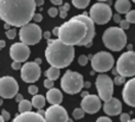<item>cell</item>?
Segmentation results:
<instances>
[{"label":"cell","mask_w":135,"mask_h":122,"mask_svg":"<svg viewBox=\"0 0 135 122\" xmlns=\"http://www.w3.org/2000/svg\"><path fill=\"white\" fill-rule=\"evenodd\" d=\"M20 68H21V62L14 61L13 63H12V69H13V70H19Z\"/></svg>","instance_id":"8d00e7d4"},{"label":"cell","mask_w":135,"mask_h":122,"mask_svg":"<svg viewBox=\"0 0 135 122\" xmlns=\"http://www.w3.org/2000/svg\"><path fill=\"white\" fill-rule=\"evenodd\" d=\"M43 37L42 28L36 23H27L23 25L19 31V38L21 43L26 45H36L40 42Z\"/></svg>","instance_id":"8992f818"},{"label":"cell","mask_w":135,"mask_h":122,"mask_svg":"<svg viewBox=\"0 0 135 122\" xmlns=\"http://www.w3.org/2000/svg\"><path fill=\"white\" fill-rule=\"evenodd\" d=\"M96 88L98 90V97L102 101H108L110 97H113L114 92V82L108 75L101 74L96 78Z\"/></svg>","instance_id":"30bf717a"},{"label":"cell","mask_w":135,"mask_h":122,"mask_svg":"<svg viewBox=\"0 0 135 122\" xmlns=\"http://www.w3.org/2000/svg\"><path fill=\"white\" fill-rule=\"evenodd\" d=\"M35 63H37V64H38V65H40V63H42V59H40V58H36Z\"/></svg>","instance_id":"681fc988"},{"label":"cell","mask_w":135,"mask_h":122,"mask_svg":"<svg viewBox=\"0 0 135 122\" xmlns=\"http://www.w3.org/2000/svg\"><path fill=\"white\" fill-rule=\"evenodd\" d=\"M103 110L105 111V114L109 116H116L119 114H121L122 110V104L115 97H110L108 101L104 102V106H103Z\"/></svg>","instance_id":"ac0fdd59"},{"label":"cell","mask_w":135,"mask_h":122,"mask_svg":"<svg viewBox=\"0 0 135 122\" xmlns=\"http://www.w3.org/2000/svg\"><path fill=\"white\" fill-rule=\"evenodd\" d=\"M96 122H113V121L110 120L109 118H107V116H101V118L97 119V121Z\"/></svg>","instance_id":"f35d334b"},{"label":"cell","mask_w":135,"mask_h":122,"mask_svg":"<svg viewBox=\"0 0 135 122\" xmlns=\"http://www.w3.org/2000/svg\"><path fill=\"white\" fill-rule=\"evenodd\" d=\"M38 114H39V115H42V116H44V113L45 111H43V110H40V109H38V111H37Z\"/></svg>","instance_id":"816d5d0a"},{"label":"cell","mask_w":135,"mask_h":122,"mask_svg":"<svg viewBox=\"0 0 135 122\" xmlns=\"http://www.w3.org/2000/svg\"><path fill=\"white\" fill-rule=\"evenodd\" d=\"M21 80L26 83H33L36 81L39 80L40 75H42V70H40V65H38L35 62H27L24 65H21Z\"/></svg>","instance_id":"8fae6325"},{"label":"cell","mask_w":135,"mask_h":122,"mask_svg":"<svg viewBox=\"0 0 135 122\" xmlns=\"http://www.w3.org/2000/svg\"><path fill=\"white\" fill-rule=\"evenodd\" d=\"M116 72L123 77H134L135 75V53L134 51L124 52L120 56L116 63Z\"/></svg>","instance_id":"52a82bcc"},{"label":"cell","mask_w":135,"mask_h":122,"mask_svg":"<svg viewBox=\"0 0 135 122\" xmlns=\"http://www.w3.org/2000/svg\"><path fill=\"white\" fill-rule=\"evenodd\" d=\"M103 44L112 51H121L127 45V36L120 27H109L103 33Z\"/></svg>","instance_id":"277c9868"},{"label":"cell","mask_w":135,"mask_h":122,"mask_svg":"<svg viewBox=\"0 0 135 122\" xmlns=\"http://www.w3.org/2000/svg\"><path fill=\"white\" fill-rule=\"evenodd\" d=\"M9 56L13 61L17 62H25L30 57V47L24 43H14L9 47Z\"/></svg>","instance_id":"9a60e30c"},{"label":"cell","mask_w":135,"mask_h":122,"mask_svg":"<svg viewBox=\"0 0 135 122\" xmlns=\"http://www.w3.org/2000/svg\"><path fill=\"white\" fill-rule=\"evenodd\" d=\"M113 19H114L115 23H120L121 21V17H120V14H115V16H112Z\"/></svg>","instance_id":"60d3db41"},{"label":"cell","mask_w":135,"mask_h":122,"mask_svg":"<svg viewBox=\"0 0 135 122\" xmlns=\"http://www.w3.org/2000/svg\"><path fill=\"white\" fill-rule=\"evenodd\" d=\"M1 118L4 119V121H7V120H9V118H11V115H9V113H8V111H6V110H2V111H1Z\"/></svg>","instance_id":"74e56055"},{"label":"cell","mask_w":135,"mask_h":122,"mask_svg":"<svg viewBox=\"0 0 135 122\" xmlns=\"http://www.w3.org/2000/svg\"><path fill=\"white\" fill-rule=\"evenodd\" d=\"M113 74H114V75H115V76H116V75H117V72H116V69H113Z\"/></svg>","instance_id":"11a10c76"},{"label":"cell","mask_w":135,"mask_h":122,"mask_svg":"<svg viewBox=\"0 0 135 122\" xmlns=\"http://www.w3.org/2000/svg\"><path fill=\"white\" fill-rule=\"evenodd\" d=\"M33 1H35L36 7H40L44 5V0H33Z\"/></svg>","instance_id":"ab89813d"},{"label":"cell","mask_w":135,"mask_h":122,"mask_svg":"<svg viewBox=\"0 0 135 122\" xmlns=\"http://www.w3.org/2000/svg\"><path fill=\"white\" fill-rule=\"evenodd\" d=\"M83 87L88 89V88H90V83L89 82H83Z\"/></svg>","instance_id":"c3c4849f"},{"label":"cell","mask_w":135,"mask_h":122,"mask_svg":"<svg viewBox=\"0 0 135 122\" xmlns=\"http://www.w3.org/2000/svg\"><path fill=\"white\" fill-rule=\"evenodd\" d=\"M51 2L54 5H56V6H57V5H59V6H61L62 2H63V0H51Z\"/></svg>","instance_id":"f6af8a7d"},{"label":"cell","mask_w":135,"mask_h":122,"mask_svg":"<svg viewBox=\"0 0 135 122\" xmlns=\"http://www.w3.org/2000/svg\"><path fill=\"white\" fill-rule=\"evenodd\" d=\"M32 19H33V21H35V23H40V21L43 20L42 13H35V14H33V17H32Z\"/></svg>","instance_id":"d6a6232c"},{"label":"cell","mask_w":135,"mask_h":122,"mask_svg":"<svg viewBox=\"0 0 135 122\" xmlns=\"http://www.w3.org/2000/svg\"><path fill=\"white\" fill-rule=\"evenodd\" d=\"M19 90V85L13 77L5 76L0 78V96L1 99H12Z\"/></svg>","instance_id":"7c38bea8"},{"label":"cell","mask_w":135,"mask_h":122,"mask_svg":"<svg viewBox=\"0 0 135 122\" xmlns=\"http://www.w3.org/2000/svg\"><path fill=\"white\" fill-rule=\"evenodd\" d=\"M122 97L129 107H135V80L133 77L126 83L122 91Z\"/></svg>","instance_id":"e0dca14e"},{"label":"cell","mask_w":135,"mask_h":122,"mask_svg":"<svg viewBox=\"0 0 135 122\" xmlns=\"http://www.w3.org/2000/svg\"><path fill=\"white\" fill-rule=\"evenodd\" d=\"M126 20L128 21L129 24L135 23V11H133V9H129V11L127 12V13H126Z\"/></svg>","instance_id":"4316f807"},{"label":"cell","mask_w":135,"mask_h":122,"mask_svg":"<svg viewBox=\"0 0 135 122\" xmlns=\"http://www.w3.org/2000/svg\"><path fill=\"white\" fill-rule=\"evenodd\" d=\"M45 102H46V100H45V97H44V96L36 94L35 96H33L31 104H32V107H35L36 109H42L43 107L45 106Z\"/></svg>","instance_id":"7402d4cb"},{"label":"cell","mask_w":135,"mask_h":122,"mask_svg":"<svg viewBox=\"0 0 135 122\" xmlns=\"http://www.w3.org/2000/svg\"><path fill=\"white\" fill-rule=\"evenodd\" d=\"M57 33H58V27H55L54 30H52V33H51V35H55V36H57Z\"/></svg>","instance_id":"7dc6e473"},{"label":"cell","mask_w":135,"mask_h":122,"mask_svg":"<svg viewBox=\"0 0 135 122\" xmlns=\"http://www.w3.org/2000/svg\"><path fill=\"white\" fill-rule=\"evenodd\" d=\"M86 33L85 24L79 19L72 17L69 21H65L58 27L57 37L62 43L68 45H78L84 39Z\"/></svg>","instance_id":"3957f363"},{"label":"cell","mask_w":135,"mask_h":122,"mask_svg":"<svg viewBox=\"0 0 135 122\" xmlns=\"http://www.w3.org/2000/svg\"><path fill=\"white\" fill-rule=\"evenodd\" d=\"M86 95H88V91H83V92H82V96H86Z\"/></svg>","instance_id":"db71d44e"},{"label":"cell","mask_w":135,"mask_h":122,"mask_svg":"<svg viewBox=\"0 0 135 122\" xmlns=\"http://www.w3.org/2000/svg\"><path fill=\"white\" fill-rule=\"evenodd\" d=\"M14 97H16V101H17V102H20L21 100L24 99V97H23V95H21V94H18V92H17V94H16V96H14Z\"/></svg>","instance_id":"7bdbcfd3"},{"label":"cell","mask_w":135,"mask_h":122,"mask_svg":"<svg viewBox=\"0 0 135 122\" xmlns=\"http://www.w3.org/2000/svg\"><path fill=\"white\" fill-rule=\"evenodd\" d=\"M74 57L75 49L72 45L64 44L59 39H47L45 58L51 66L58 69L66 68L74 61Z\"/></svg>","instance_id":"7a4b0ae2"},{"label":"cell","mask_w":135,"mask_h":122,"mask_svg":"<svg viewBox=\"0 0 135 122\" xmlns=\"http://www.w3.org/2000/svg\"><path fill=\"white\" fill-rule=\"evenodd\" d=\"M120 120H121V122H128L131 120V116H129V114L123 113V114H121V116H120Z\"/></svg>","instance_id":"e575fe53"},{"label":"cell","mask_w":135,"mask_h":122,"mask_svg":"<svg viewBox=\"0 0 135 122\" xmlns=\"http://www.w3.org/2000/svg\"><path fill=\"white\" fill-rule=\"evenodd\" d=\"M129 26H131V24H129L126 19H123V20L121 19V21H120V28H122V30H128Z\"/></svg>","instance_id":"4dcf8cb0"},{"label":"cell","mask_w":135,"mask_h":122,"mask_svg":"<svg viewBox=\"0 0 135 122\" xmlns=\"http://www.w3.org/2000/svg\"><path fill=\"white\" fill-rule=\"evenodd\" d=\"M43 36H44V38H45V39H50V38H51V33H50L49 31H46V32H44V33H43Z\"/></svg>","instance_id":"ee69618b"},{"label":"cell","mask_w":135,"mask_h":122,"mask_svg":"<svg viewBox=\"0 0 135 122\" xmlns=\"http://www.w3.org/2000/svg\"><path fill=\"white\" fill-rule=\"evenodd\" d=\"M0 122H5V121H4V119L1 118V115H0Z\"/></svg>","instance_id":"9f6ffc18"},{"label":"cell","mask_w":135,"mask_h":122,"mask_svg":"<svg viewBox=\"0 0 135 122\" xmlns=\"http://www.w3.org/2000/svg\"><path fill=\"white\" fill-rule=\"evenodd\" d=\"M84 110L82 108H76L74 111H72V118L75 120H79V119H83L84 118Z\"/></svg>","instance_id":"484cf974"},{"label":"cell","mask_w":135,"mask_h":122,"mask_svg":"<svg viewBox=\"0 0 135 122\" xmlns=\"http://www.w3.org/2000/svg\"><path fill=\"white\" fill-rule=\"evenodd\" d=\"M81 108L84 110V113L95 114L101 109V100L96 95H86L81 101Z\"/></svg>","instance_id":"2e32d148"},{"label":"cell","mask_w":135,"mask_h":122,"mask_svg":"<svg viewBox=\"0 0 135 122\" xmlns=\"http://www.w3.org/2000/svg\"><path fill=\"white\" fill-rule=\"evenodd\" d=\"M133 1H135V0H133Z\"/></svg>","instance_id":"94428289"},{"label":"cell","mask_w":135,"mask_h":122,"mask_svg":"<svg viewBox=\"0 0 135 122\" xmlns=\"http://www.w3.org/2000/svg\"><path fill=\"white\" fill-rule=\"evenodd\" d=\"M88 61L89 59L86 58V56H84V55H82V56L78 57V64L79 65H82V66L86 65V64H88Z\"/></svg>","instance_id":"f546056e"},{"label":"cell","mask_w":135,"mask_h":122,"mask_svg":"<svg viewBox=\"0 0 135 122\" xmlns=\"http://www.w3.org/2000/svg\"><path fill=\"white\" fill-rule=\"evenodd\" d=\"M1 104H2V100H0V106H1Z\"/></svg>","instance_id":"6f0895ef"},{"label":"cell","mask_w":135,"mask_h":122,"mask_svg":"<svg viewBox=\"0 0 135 122\" xmlns=\"http://www.w3.org/2000/svg\"><path fill=\"white\" fill-rule=\"evenodd\" d=\"M132 4L129 0H116L115 2V9L117 13H127L131 9Z\"/></svg>","instance_id":"44dd1931"},{"label":"cell","mask_w":135,"mask_h":122,"mask_svg":"<svg viewBox=\"0 0 135 122\" xmlns=\"http://www.w3.org/2000/svg\"><path fill=\"white\" fill-rule=\"evenodd\" d=\"M9 26H11V25H8V24L5 23V28H6V31H7V30H9Z\"/></svg>","instance_id":"f5cc1de1"},{"label":"cell","mask_w":135,"mask_h":122,"mask_svg":"<svg viewBox=\"0 0 135 122\" xmlns=\"http://www.w3.org/2000/svg\"><path fill=\"white\" fill-rule=\"evenodd\" d=\"M59 16H61V18H65L66 17V11H64V9H62V8H59Z\"/></svg>","instance_id":"b9f144b4"},{"label":"cell","mask_w":135,"mask_h":122,"mask_svg":"<svg viewBox=\"0 0 135 122\" xmlns=\"http://www.w3.org/2000/svg\"><path fill=\"white\" fill-rule=\"evenodd\" d=\"M5 45H6V43L4 40H0V47H5Z\"/></svg>","instance_id":"f907efd6"},{"label":"cell","mask_w":135,"mask_h":122,"mask_svg":"<svg viewBox=\"0 0 135 122\" xmlns=\"http://www.w3.org/2000/svg\"><path fill=\"white\" fill-rule=\"evenodd\" d=\"M112 8L103 2H96L95 5H93L89 13V17L94 21V24H100V25L107 24L112 19Z\"/></svg>","instance_id":"ba28073f"},{"label":"cell","mask_w":135,"mask_h":122,"mask_svg":"<svg viewBox=\"0 0 135 122\" xmlns=\"http://www.w3.org/2000/svg\"><path fill=\"white\" fill-rule=\"evenodd\" d=\"M61 69L58 68H55V66H50L46 71H45V75H46L47 80H51V81H56L57 78L59 77L61 75Z\"/></svg>","instance_id":"603a6c76"},{"label":"cell","mask_w":135,"mask_h":122,"mask_svg":"<svg viewBox=\"0 0 135 122\" xmlns=\"http://www.w3.org/2000/svg\"><path fill=\"white\" fill-rule=\"evenodd\" d=\"M28 92H30L31 95H36L38 92V88L36 87V85H30V87H28Z\"/></svg>","instance_id":"d590c367"},{"label":"cell","mask_w":135,"mask_h":122,"mask_svg":"<svg viewBox=\"0 0 135 122\" xmlns=\"http://www.w3.org/2000/svg\"><path fill=\"white\" fill-rule=\"evenodd\" d=\"M12 122H45V119L44 116L39 115L38 113H33V111L28 110L17 115Z\"/></svg>","instance_id":"d6986e66"},{"label":"cell","mask_w":135,"mask_h":122,"mask_svg":"<svg viewBox=\"0 0 135 122\" xmlns=\"http://www.w3.org/2000/svg\"><path fill=\"white\" fill-rule=\"evenodd\" d=\"M128 122H135V121H134V120H129Z\"/></svg>","instance_id":"680465c9"},{"label":"cell","mask_w":135,"mask_h":122,"mask_svg":"<svg viewBox=\"0 0 135 122\" xmlns=\"http://www.w3.org/2000/svg\"><path fill=\"white\" fill-rule=\"evenodd\" d=\"M124 78H126V77H123V76H116V77H115V80L113 81V82H114L115 84H117V85H121L122 83L124 82Z\"/></svg>","instance_id":"1f68e13d"},{"label":"cell","mask_w":135,"mask_h":122,"mask_svg":"<svg viewBox=\"0 0 135 122\" xmlns=\"http://www.w3.org/2000/svg\"><path fill=\"white\" fill-rule=\"evenodd\" d=\"M61 8L68 12V11H69V8H70V5H69V4H64V5H63V7H61Z\"/></svg>","instance_id":"bcb514c9"},{"label":"cell","mask_w":135,"mask_h":122,"mask_svg":"<svg viewBox=\"0 0 135 122\" xmlns=\"http://www.w3.org/2000/svg\"><path fill=\"white\" fill-rule=\"evenodd\" d=\"M16 35H17L16 28H9V30L6 31V37L8 38V39H14V38H16Z\"/></svg>","instance_id":"83f0119b"},{"label":"cell","mask_w":135,"mask_h":122,"mask_svg":"<svg viewBox=\"0 0 135 122\" xmlns=\"http://www.w3.org/2000/svg\"><path fill=\"white\" fill-rule=\"evenodd\" d=\"M90 0H72V5H74L76 8H85L89 5Z\"/></svg>","instance_id":"d4e9b609"},{"label":"cell","mask_w":135,"mask_h":122,"mask_svg":"<svg viewBox=\"0 0 135 122\" xmlns=\"http://www.w3.org/2000/svg\"><path fill=\"white\" fill-rule=\"evenodd\" d=\"M83 76L76 71H66L62 77L61 87L66 94L75 95L78 94L83 88Z\"/></svg>","instance_id":"5b68a950"},{"label":"cell","mask_w":135,"mask_h":122,"mask_svg":"<svg viewBox=\"0 0 135 122\" xmlns=\"http://www.w3.org/2000/svg\"><path fill=\"white\" fill-rule=\"evenodd\" d=\"M47 13H49V16L51 17V18H55V17H57V14H58V8H57V7H51V8L47 9Z\"/></svg>","instance_id":"f1b7e54d"},{"label":"cell","mask_w":135,"mask_h":122,"mask_svg":"<svg viewBox=\"0 0 135 122\" xmlns=\"http://www.w3.org/2000/svg\"><path fill=\"white\" fill-rule=\"evenodd\" d=\"M46 100L51 104H61L63 101V95L56 88H50L49 91L46 92Z\"/></svg>","instance_id":"ffe728a7"},{"label":"cell","mask_w":135,"mask_h":122,"mask_svg":"<svg viewBox=\"0 0 135 122\" xmlns=\"http://www.w3.org/2000/svg\"><path fill=\"white\" fill-rule=\"evenodd\" d=\"M76 19H79L81 21H83L85 24V27H86V33H85V37L84 39L79 43V46H91V42H93L94 37H95V24L94 21L90 19V17L88 16L86 13L83 14H79V16H75Z\"/></svg>","instance_id":"5bb4252c"},{"label":"cell","mask_w":135,"mask_h":122,"mask_svg":"<svg viewBox=\"0 0 135 122\" xmlns=\"http://www.w3.org/2000/svg\"><path fill=\"white\" fill-rule=\"evenodd\" d=\"M31 108H32V104H31V102L27 101V100H24V99H23L20 102H19L18 109H19V111H20V113H24V111L31 110Z\"/></svg>","instance_id":"cb8c5ba5"},{"label":"cell","mask_w":135,"mask_h":122,"mask_svg":"<svg viewBox=\"0 0 135 122\" xmlns=\"http://www.w3.org/2000/svg\"><path fill=\"white\" fill-rule=\"evenodd\" d=\"M98 1H107V0H98Z\"/></svg>","instance_id":"91938a15"},{"label":"cell","mask_w":135,"mask_h":122,"mask_svg":"<svg viewBox=\"0 0 135 122\" xmlns=\"http://www.w3.org/2000/svg\"><path fill=\"white\" fill-rule=\"evenodd\" d=\"M45 122H68L69 115L61 104H52L44 113Z\"/></svg>","instance_id":"4fadbf2b"},{"label":"cell","mask_w":135,"mask_h":122,"mask_svg":"<svg viewBox=\"0 0 135 122\" xmlns=\"http://www.w3.org/2000/svg\"><path fill=\"white\" fill-rule=\"evenodd\" d=\"M35 11L33 0H0V19L14 27L30 23Z\"/></svg>","instance_id":"6da1fadb"},{"label":"cell","mask_w":135,"mask_h":122,"mask_svg":"<svg viewBox=\"0 0 135 122\" xmlns=\"http://www.w3.org/2000/svg\"><path fill=\"white\" fill-rule=\"evenodd\" d=\"M54 84H55V82L54 81H51V80H45L44 81V87L46 88V89H50V88H54Z\"/></svg>","instance_id":"836d02e7"},{"label":"cell","mask_w":135,"mask_h":122,"mask_svg":"<svg viewBox=\"0 0 135 122\" xmlns=\"http://www.w3.org/2000/svg\"><path fill=\"white\" fill-rule=\"evenodd\" d=\"M114 65V57L107 51H101L91 57V66L97 72H107Z\"/></svg>","instance_id":"9c48e42d"}]
</instances>
